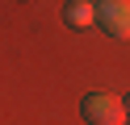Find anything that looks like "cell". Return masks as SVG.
Returning <instances> with one entry per match:
<instances>
[{
  "label": "cell",
  "mask_w": 130,
  "mask_h": 125,
  "mask_svg": "<svg viewBox=\"0 0 130 125\" xmlns=\"http://www.w3.org/2000/svg\"><path fill=\"white\" fill-rule=\"evenodd\" d=\"M88 4H96V0H88Z\"/></svg>",
  "instance_id": "cell-5"
},
{
  "label": "cell",
  "mask_w": 130,
  "mask_h": 125,
  "mask_svg": "<svg viewBox=\"0 0 130 125\" xmlns=\"http://www.w3.org/2000/svg\"><path fill=\"white\" fill-rule=\"evenodd\" d=\"M63 21L76 25V29H88V25L96 21V4H88V0H71V4L63 8Z\"/></svg>",
  "instance_id": "cell-3"
},
{
  "label": "cell",
  "mask_w": 130,
  "mask_h": 125,
  "mask_svg": "<svg viewBox=\"0 0 130 125\" xmlns=\"http://www.w3.org/2000/svg\"><path fill=\"white\" fill-rule=\"evenodd\" d=\"M80 113H84L88 125H126V104H122V96H113V92H88L84 104H80Z\"/></svg>",
  "instance_id": "cell-1"
},
{
  "label": "cell",
  "mask_w": 130,
  "mask_h": 125,
  "mask_svg": "<svg viewBox=\"0 0 130 125\" xmlns=\"http://www.w3.org/2000/svg\"><path fill=\"white\" fill-rule=\"evenodd\" d=\"M96 21H101L113 38H130V0H101Z\"/></svg>",
  "instance_id": "cell-2"
},
{
  "label": "cell",
  "mask_w": 130,
  "mask_h": 125,
  "mask_svg": "<svg viewBox=\"0 0 130 125\" xmlns=\"http://www.w3.org/2000/svg\"><path fill=\"white\" fill-rule=\"evenodd\" d=\"M122 104H126V117H130V96H126V100H122Z\"/></svg>",
  "instance_id": "cell-4"
}]
</instances>
